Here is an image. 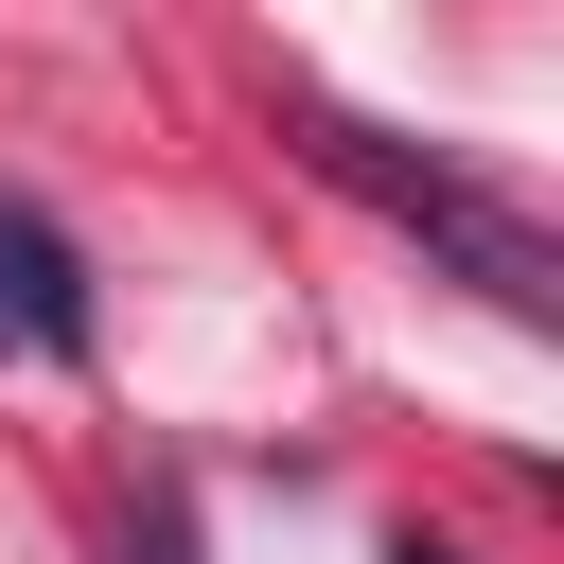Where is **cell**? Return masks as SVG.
<instances>
[{"instance_id":"3957f363","label":"cell","mask_w":564,"mask_h":564,"mask_svg":"<svg viewBox=\"0 0 564 564\" xmlns=\"http://www.w3.org/2000/svg\"><path fill=\"white\" fill-rule=\"evenodd\" d=\"M123 564H194V511H176V494H141V511H123Z\"/></svg>"},{"instance_id":"6da1fadb","label":"cell","mask_w":564,"mask_h":564,"mask_svg":"<svg viewBox=\"0 0 564 564\" xmlns=\"http://www.w3.org/2000/svg\"><path fill=\"white\" fill-rule=\"evenodd\" d=\"M300 141H317V176H335V194H370L388 229H423V247H441L494 317H564V264H546V229H529V212H494L476 176L405 159L388 123H352V106H317V88H300Z\"/></svg>"},{"instance_id":"277c9868","label":"cell","mask_w":564,"mask_h":564,"mask_svg":"<svg viewBox=\"0 0 564 564\" xmlns=\"http://www.w3.org/2000/svg\"><path fill=\"white\" fill-rule=\"evenodd\" d=\"M388 564H476V546H441V529H405V546H388Z\"/></svg>"},{"instance_id":"7a4b0ae2","label":"cell","mask_w":564,"mask_h":564,"mask_svg":"<svg viewBox=\"0 0 564 564\" xmlns=\"http://www.w3.org/2000/svg\"><path fill=\"white\" fill-rule=\"evenodd\" d=\"M0 352H53V370L88 352V264L35 194H0Z\"/></svg>"}]
</instances>
